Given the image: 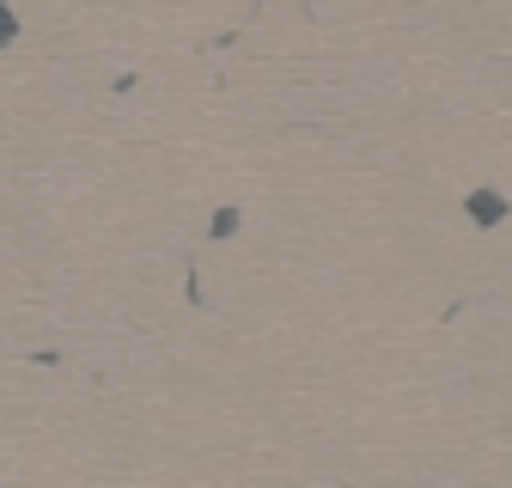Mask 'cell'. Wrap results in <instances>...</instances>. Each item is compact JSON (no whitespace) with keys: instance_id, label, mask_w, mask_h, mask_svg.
<instances>
[{"instance_id":"obj_3","label":"cell","mask_w":512,"mask_h":488,"mask_svg":"<svg viewBox=\"0 0 512 488\" xmlns=\"http://www.w3.org/2000/svg\"><path fill=\"white\" fill-rule=\"evenodd\" d=\"M232 232H238V208H226V214L214 220V238H232Z\"/></svg>"},{"instance_id":"obj_1","label":"cell","mask_w":512,"mask_h":488,"mask_svg":"<svg viewBox=\"0 0 512 488\" xmlns=\"http://www.w3.org/2000/svg\"><path fill=\"white\" fill-rule=\"evenodd\" d=\"M470 220H476V226H500V220H506V196H500V190H476V196H470Z\"/></svg>"},{"instance_id":"obj_2","label":"cell","mask_w":512,"mask_h":488,"mask_svg":"<svg viewBox=\"0 0 512 488\" xmlns=\"http://www.w3.org/2000/svg\"><path fill=\"white\" fill-rule=\"evenodd\" d=\"M13 37H19V13L7 7V0H0V49H7Z\"/></svg>"}]
</instances>
